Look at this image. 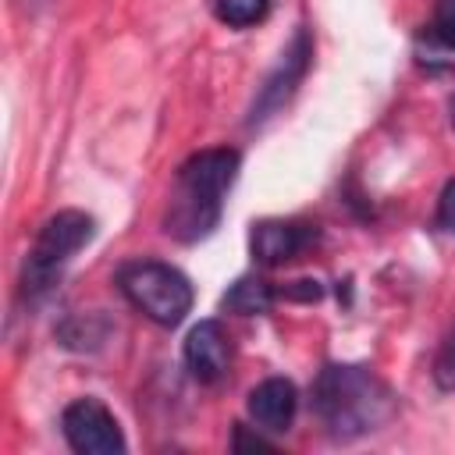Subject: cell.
I'll return each mask as SVG.
<instances>
[{"label": "cell", "instance_id": "5", "mask_svg": "<svg viewBox=\"0 0 455 455\" xmlns=\"http://www.w3.org/2000/svg\"><path fill=\"white\" fill-rule=\"evenodd\" d=\"M64 441L82 455H121L124 434L100 398H75L60 416Z\"/></svg>", "mask_w": 455, "mask_h": 455}, {"label": "cell", "instance_id": "15", "mask_svg": "<svg viewBox=\"0 0 455 455\" xmlns=\"http://www.w3.org/2000/svg\"><path fill=\"white\" fill-rule=\"evenodd\" d=\"M231 448H235V451H274L270 441H263L259 434H249V427H242V423H235V441H231Z\"/></svg>", "mask_w": 455, "mask_h": 455}, {"label": "cell", "instance_id": "10", "mask_svg": "<svg viewBox=\"0 0 455 455\" xmlns=\"http://www.w3.org/2000/svg\"><path fill=\"white\" fill-rule=\"evenodd\" d=\"M220 306L231 309V313H242V316H259V313H267L274 306V288L263 277H238L224 291Z\"/></svg>", "mask_w": 455, "mask_h": 455}, {"label": "cell", "instance_id": "1", "mask_svg": "<svg viewBox=\"0 0 455 455\" xmlns=\"http://www.w3.org/2000/svg\"><path fill=\"white\" fill-rule=\"evenodd\" d=\"M238 149H203L188 156L171 188V203L164 213V231L178 242L206 238L224 210V196L238 174Z\"/></svg>", "mask_w": 455, "mask_h": 455}, {"label": "cell", "instance_id": "7", "mask_svg": "<svg viewBox=\"0 0 455 455\" xmlns=\"http://www.w3.org/2000/svg\"><path fill=\"white\" fill-rule=\"evenodd\" d=\"M185 366L196 380L217 384L231 366V338L217 320H199L185 338Z\"/></svg>", "mask_w": 455, "mask_h": 455}, {"label": "cell", "instance_id": "16", "mask_svg": "<svg viewBox=\"0 0 455 455\" xmlns=\"http://www.w3.org/2000/svg\"><path fill=\"white\" fill-rule=\"evenodd\" d=\"M448 110H451V128H455V96H451V103H448Z\"/></svg>", "mask_w": 455, "mask_h": 455}, {"label": "cell", "instance_id": "12", "mask_svg": "<svg viewBox=\"0 0 455 455\" xmlns=\"http://www.w3.org/2000/svg\"><path fill=\"white\" fill-rule=\"evenodd\" d=\"M434 380L441 391H455V331L444 338V345L434 355Z\"/></svg>", "mask_w": 455, "mask_h": 455}, {"label": "cell", "instance_id": "14", "mask_svg": "<svg viewBox=\"0 0 455 455\" xmlns=\"http://www.w3.org/2000/svg\"><path fill=\"white\" fill-rule=\"evenodd\" d=\"M437 224L455 235V178L441 188V199H437Z\"/></svg>", "mask_w": 455, "mask_h": 455}, {"label": "cell", "instance_id": "4", "mask_svg": "<svg viewBox=\"0 0 455 455\" xmlns=\"http://www.w3.org/2000/svg\"><path fill=\"white\" fill-rule=\"evenodd\" d=\"M96 224L89 213L82 210H60L53 213L39 235H36V245L28 252V263H25V288L28 291H43L53 284V277L60 274V267L92 238Z\"/></svg>", "mask_w": 455, "mask_h": 455}, {"label": "cell", "instance_id": "11", "mask_svg": "<svg viewBox=\"0 0 455 455\" xmlns=\"http://www.w3.org/2000/svg\"><path fill=\"white\" fill-rule=\"evenodd\" d=\"M270 14V0H217V18L231 28L259 25Z\"/></svg>", "mask_w": 455, "mask_h": 455}, {"label": "cell", "instance_id": "2", "mask_svg": "<svg viewBox=\"0 0 455 455\" xmlns=\"http://www.w3.org/2000/svg\"><path fill=\"white\" fill-rule=\"evenodd\" d=\"M313 409L334 437L348 441L380 430L395 416V395L373 370L331 363L313 384Z\"/></svg>", "mask_w": 455, "mask_h": 455}, {"label": "cell", "instance_id": "6", "mask_svg": "<svg viewBox=\"0 0 455 455\" xmlns=\"http://www.w3.org/2000/svg\"><path fill=\"white\" fill-rule=\"evenodd\" d=\"M309 57H313V43H309V36L299 28L295 39H291V46L281 53V64L274 68V75L263 82V89H259V96H256V103H252V117H249V121L270 117V114L295 92L299 78H302L306 68H309Z\"/></svg>", "mask_w": 455, "mask_h": 455}, {"label": "cell", "instance_id": "3", "mask_svg": "<svg viewBox=\"0 0 455 455\" xmlns=\"http://www.w3.org/2000/svg\"><path fill=\"white\" fill-rule=\"evenodd\" d=\"M121 295L153 323L178 327L192 309V284L188 277L160 259H132L117 270Z\"/></svg>", "mask_w": 455, "mask_h": 455}, {"label": "cell", "instance_id": "9", "mask_svg": "<svg viewBox=\"0 0 455 455\" xmlns=\"http://www.w3.org/2000/svg\"><path fill=\"white\" fill-rule=\"evenodd\" d=\"M245 405L259 430H288L299 409V391L284 377H267L249 391Z\"/></svg>", "mask_w": 455, "mask_h": 455}, {"label": "cell", "instance_id": "8", "mask_svg": "<svg viewBox=\"0 0 455 455\" xmlns=\"http://www.w3.org/2000/svg\"><path fill=\"white\" fill-rule=\"evenodd\" d=\"M313 238H316V231L309 224H299V220H259V224H252L249 249H252L256 263L277 267V263L295 259Z\"/></svg>", "mask_w": 455, "mask_h": 455}, {"label": "cell", "instance_id": "13", "mask_svg": "<svg viewBox=\"0 0 455 455\" xmlns=\"http://www.w3.org/2000/svg\"><path fill=\"white\" fill-rule=\"evenodd\" d=\"M434 36H437V39H444V43L455 50V0H441V4H437Z\"/></svg>", "mask_w": 455, "mask_h": 455}]
</instances>
